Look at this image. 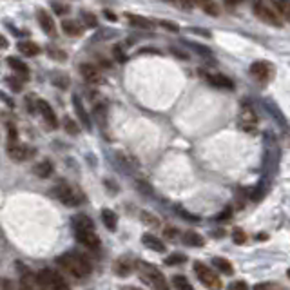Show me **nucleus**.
<instances>
[{"label":"nucleus","instance_id":"f257e3e1","mask_svg":"<svg viewBox=\"0 0 290 290\" xmlns=\"http://www.w3.org/2000/svg\"><path fill=\"white\" fill-rule=\"evenodd\" d=\"M56 263H58L69 276L76 278V280H84V278H87V276L93 272L91 261L87 260L84 254L73 252V250L58 256V258H56Z\"/></svg>","mask_w":290,"mask_h":290},{"label":"nucleus","instance_id":"f03ea898","mask_svg":"<svg viewBox=\"0 0 290 290\" xmlns=\"http://www.w3.org/2000/svg\"><path fill=\"white\" fill-rule=\"evenodd\" d=\"M136 272H138L140 280L144 281L145 285L150 287L152 290H170L169 285H167L165 276L161 274L158 267L150 265L147 261L138 260L136 261Z\"/></svg>","mask_w":290,"mask_h":290},{"label":"nucleus","instance_id":"7ed1b4c3","mask_svg":"<svg viewBox=\"0 0 290 290\" xmlns=\"http://www.w3.org/2000/svg\"><path fill=\"white\" fill-rule=\"evenodd\" d=\"M55 196L64 203L65 207H78L84 203L85 196L76 185H69L65 181H60L58 185L55 187Z\"/></svg>","mask_w":290,"mask_h":290},{"label":"nucleus","instance_id":"20e7f679","mask_svg":"<svg viewBox=\"0 0 290 290\" xmlns=\"http://www.w3.org/2000/svg\"><path fill=\"white\" fill-rule=\"evenodd\" d=\"M36 281H38V289L40 290H71L64 278L51 269L40 270L36 274Z\"/></svg>","mask_w":290,"mask_h":290},{"label":"nucleus","instance_id":"39448f33","mask_svg":"<svg viewBox=\"0 0 290 290\" xmlns=\"http://www.w3.org/2000/svg\"><path fill=\"white\" fill-rule=\"evenodd\" d=\"M194 274L205 289L221 290V287H223V283H221V280L218 278V274H216L214 270L209 269V267L203 265V263H200V261H196L194 263Z\"/></svg>","mask_w":290,"mask_h":290},{"label":"nucleus","instance_id":"423d86ee","mask_svg":"<svg viewBox=\"0 0 290 290\" xmlns=\"http://www.w3.org/2000/svg\"><path fill=\"white\" fill-rule=\"evenodd\" d=\"M254 15L260 18L261 22H265L269 25H274V27H281L283 25V18L278 15V11L274 9V5H269L261 0H256L254 2Z\"/></svg>","mask_w":290,"mask_h":290},{"label":"nucleus","instance_id":"0eeeda50","mask_svg":"<svg viewBox=\"0 0 290 290\" xmlns=\"http://www.w3.org/2000/svg\"><path fill=\"white\" fill-rule=\"evenodd\" d=\"M73 232H75V238L80 245L93 250H96L100 247V238L95 232V229H82V230H73Z\"/></svg>","mask_w":290,"mask_h":290},{"label":"nucleus","instance_id":"6e6552de","mask_svg":"<svg viewBox=\"0 0 290 290\" xmlns=\"http://www.w3.org/2000/svg\"><path fill=\"white\" fill-rule=\"evenodd\" d=\"M272 73H274V69H272V65L269 64V62L265 60H258L254 62V64L250 65V75H252V78L258 82H267L272 78Z\"/></svg>","mask_w":290,"mask_h":290},{"label":"nucleus","instance_id":"1a4fd4ad","mask_svg":"<svg viewBox=\"0 0 290 290\" xmlns=\"http://www.w3.org/2000/svg\"><path fill=\"white\" fill-rule=\"evenodd\" d=\"M7 156L13 161H25L27 158H31V149L18 142H7Z\"/></svg>","mask_w":290,"mask_h":290},{"label":"nucleus","instance_id":"9d476101","mask_svg":"<svg viewBox=\"0 0 290 290\" xmlns=\"http://www.w3.org/2000/svg\"><path fill=\"white\" fill-rule=\"evenodd\" d=\"M240 127H241V131H245V133H256V127H258V116H256V113L250 109V107L241 111Z\"/></svg>","mask_w":290,"mask_h":290},{"label":"nucleus","instance_id":"9b49d317","mask_svg":"<svg viewBox=\"0 0 290 290\" xmlns=\"http://www.w3.org/2000/svg\"><path fill=\"white\" fill-rule=\"evenodd\" d=\"M135 269H136V263H133V258H131V256H122V258H118V260L115 261V265H113L115 274L120 276V278H127Z\"/></svg>","mask_w":290,"mask_h":290},{"label":"nucleus","instance_id":"f8f14e48","mask_svg":"<svg viewBox=\"0 0 290 290\" xmlns=\"http://www.w3.org/2000/svg\"><path fill=\"white\" fill-rule=\"evenodd\" d=\"M36 107H38V111H40V115H42V118H44V122L49 125V129H56V127H58V118H56L53 107H51V105L47 104L45 100L36 102Z\"/></svg>","mask_w":290,"mask_h":290},{"label":"nucleus","instance_id":"ddd939ff","mask_svg":"<svg viewBox=\"0 0 290 290\" xmlns=\"http://www.w3.org/2000/svg\"><path fill=\"white\" fill-rule=\"evenodd\" d=\"M80 73L84 76V80L91 85H98L102 84V73L100 69L93 64H82L80 65Z\"/></svg>","mask_w":290,"mask_h":290},{"label":"nucleus","instance_id":"4468645a","mask_svg":"<svg viewBox=\"0 0 290 290\" xmlns=\"http://www.w3.org/2000/svg\"><path fill=\"white\" fill-rule=\"evenodd\" d=\"M36 18H38V24H40L42 31H44L45 35L53 36L56 33V27H55V20L51 18V15L47 11L44 9H38L36 11Z\"/></svg>","mask_w":290,"mask_h":290},{"label":"nucleus","instance_id":"2eb2a0df","mask_svg":"<svg viewBox=\"0 0 290 290\" xmlns=\"http://www.w3.org/2000/svg\"><path fill=\"white\" fill-rule=\"evenodd\" d=\"M142 243L145 245V249L152 250V252H165V245H163V241L160 238H156L152 234H144L142 236Z\"/></svg>","mask_w":290,"mask_h":290},{"label":"nucleus","instance_id":"dca6fc26","mask_svg":"<svg viewBox=\"0 0 290 290\" xmlns=\"http://www.w3.org/2000/svg\"><path fill=\"white\" fill-rule=\"evenodd\" d=\"M7 65H9L11 69L15 71V75H18L22 80H27L29 78V69H27V65L20 60V58H15V56H9L7 58Z\"/></svg>","mask_w":290,"mask_h":290},{"label":"nucleus","instance_id":"f3484780","mask_svg":"<svg viewBox=\"0 0 290 290\" xmlns=\"http://www.w3.org/2000/svg\"><path fill=\"white\" fill-rule=\"evenodd\" d=\"M270 4L274 5V9L278 11V15L290 24V0H270Z\"/></svg>","mask_w":290,"mask_h":290},{"label":"nucleus","instance_id":"a211bd4d","mask_svg":"<svg viewBox=\"0 0 290 290\" xmlns=\"http://www.w3.org/2000/svg\"><path fill=\"white\" fill-rule=\"evenodd\" d=\"M71 227L73 230H82V229H95V223L89 216L85 214H76L73 220H71Z\"/></svg>","mask_w":290,"mask_h":290},{"label":"nucleus","instance_id":"6ab92c4d","mask_svg":"<svg viewBox=\"0 0 290 290\" xmlns=\"http://www.w3.org/2000/svg\"><path fill=\"white\" fill-rule=\"evenodd\" d=\"M16 49L20 51V55H25V56H36L40 53V47L31 40H20L16 44Z\"/></svg>","mask_w":290,"mask_h":290},{"label":"nucleus","instance_id":"aec40b11","mask_svg":"<svg viewBox=\"0 0 290 290\" xmlns=\"http://www.w3.org/2000/svg\"><path fill=\"white\" fill-rule=\"evenodd\" d=\"M100 218H102V223H104V225L107 227V230L115 232L116 227H118V218H116L115 212H113L111 209H104L100 212Z\"/></svg>","mask_w":290,"mask_h":290},{"label":"nucleus","instance_id":"412c9836","mask_svg":"<svg viewBox=\"0 0 290 290\" xmlns=\"http://www.w3.org/2000/svg\"><path fill=\"white\" fill-rule=\"evenodd\" d=\"M205 78L209 80V84L216 85V87H223V89H234V82L227 78L223 75H205Z\"/></svg>","mask_w":290,"mask_h":290},{"label":"nucleus","instance_id":"4be33fe9","mask_svg":"<svg viewBox=\"0 0 290 290\" xmlns=\"http://www.w3.org/2000/svg\"><path fill=\"white\" fill-rule=\"evenodd\" d=\"M73 105H75L76 115H78V118H80L82 125H84V127H89V125H91V120H89V116H87V111L84 109V104H82L80 96H78V95L73 96Z\"/></svg>","mask_w":290,"mask_h":290},{"label":"nucleus","instance_id":"5701e85b","mask_svg":"<svg viewBox=\"0 0 290 290\" xmlns=\"http://www.w3.org/2000/svg\"><path fill=\"white\" fill-rule=\"evenodd\" d=\"M181 241L189 247H203L205 245V240H203L198 232H194V230H187L185 234H183V238H181Z\"/></svg>","mask_w":290,"mask_h":290},{"label":"nucleus","instance_id":"b1692460","mask_svg":"<svg viewBox=\"0 0 290 290\" xmlns=\"http://www.w3.org/2000/svg\"><path fill=\"white\" fill-rule=\"evenodd\" d=\"M18 290H40L38 289V281H36V276H33L31 272H25L20 278V287Z\"/></svg>","mask_w":290,"mask_h":290},{"label":"nucleus","instance_id":"393cba45","mask_svg":"<svg viewBox=\"0 0 290 290\" xmlns=\"http://www.w3.org/2000/svg\"><path fill=\"white\" fill-rule=\"evenodd\" d=\"M212 265L220 270L221 274H225V276L234 274V267H232V263H230L227 258H212Z\"/></svg>","mask_w":290,"mask_h":290},{"label":"nucleus","instance_id":"a878e982","mask_svg":"<svg viewBox=\"0 0 290 290\" xmlns=\"http://www.w3.org/2000/svg\"><path fill=\"white\" fill-rule=\"evenodd\" d=\"M53 170L55 169H53V163H51L49 160H44L33 167V172H35L38 178H49V176L53 174Z\"/></svg>","mask_w":290,"mask_h":290},{"label":"nucleus","instance_id":"bb28decb","mask_svg":"<svg viewBox=\"0 0 290 290\" xmlns=\"http://www.w3.org/2000/svg\"><path fill=\"white\" fill-rule=\"evenodd\" d=\"M127 22H129L133 27H140V29H150L152 27V22L149 18H144V16H138V15H125Z\"/></svg>","mask_w":290,"mask_h":290},{"label":"nucleus","instance_id":"cd10ccee","mask_svg":"<svg viewBox=\"0 0 290 290\" xmlns=\"http://www.w3.org/2000/svg\"><path fill=\"white\" fill-rule=\"evenodd\" d=\"M62 31L67 36H80L82 35V25L75 20H64L62 22Z\"/></svg>","mask_w":290,"mask_h":290},{"label":"nucleus","instance_id":"c85d7f7f","mask_svg":"<svg viewBox=\"0 0 290 290\" xmlns=\"http://www.w3.org/2000/svg\"><path fill=\"white\" fill-rule=\"evenodd\" d=\"M196 5H200L201 9L207 11L210 16H218V13H220V9H218V5L212 2V0H194Z\"/></svg>","mask_w":290,"mask_h":290},{"label":"nucleus","instance_id":"c756f323","mask_svg":"<svg viewBox=\"0 0 290 290\" xmlns=\"http://www.w3.org/2000/svg\"><path fill=\"white\" fill-rule=\"evenodd\" d=\"M172 287H174L176 290H194V287L190 285L189 280H187L185 276H181V274H178V276L172 278Z\"/></svg>","mask_w":290,"mask_h":290},{"label":"nucleus","instance_id":"7c9ffc66","mask_svg":"<svg viewBox=\"0 0 290 290\" xmlns=\"http://www.w3.org/2000/svg\"><path fill=\"white\" fill-rule=\"evenodd\" d=\"M163 263H165V265H169V267H172V265H181V263H187V256L185 254H180V252H174V254L167 256Z\"/></svg>","mask_w":290,"mask_h":290},{"label":"nucleus","instance_id":"2f4dec72","mask_svg":"<svg viewBox=\"0 0 290 290\" xmlns=\"http://www.w3.org/2000/svg\"><path fill=\"white\" fill-rule=\"evenodd\" d=\"M95 118H96V122L100 125H105V122H107V109H105V105L102 104V105H95Z\"/></svg>","mask_w":290,"mask_h":290},{"label":"nucleus","instance_id":"473e14b6","mask_svg":"<svg viewBox=\"0 0 290 290\" xmlns=\"http://www.w3.org/2000/svg\"><path fill=\"white\" fill-rule=\"evenodd\" d=\"M64 129H65V133H69V135H78V133H80V127H78V124L71 120L69 116H65V118H64Z\"/></svg>","mask_w":290,"mask_h":290},{"label":"nucleus","instance_id":"72a5a7b5","mask_svg":"<svg viewBox=\"0 0 290 290\" xmlns=\"http://www.w3.org/2000/svg\"><path fill=\"white\" fill-rule=\"evenodd\" d=\"M232 241H234L236 245H243V243H247V234L243 232V229L232 230Z\"/></svg>","mask_w":290,"mask_h":290},{"label":"nucleus","instance_id":"f704fd0d","mask_svg":"<svg viewBox=\"0 0 290 290\" xmlns=\"http://www.w3.org/2000/svg\"><path fill=\"white\" fill-rule=\"evenodd\" d=\"M53 84H55L56 87H60V89H67L69 78L65 75H62V73H58V75H53Z\"/></svg>","mask_w":290,"mask_h":290},{"label":"nucleus","instance_id":"c9c22d12","mask_svg":"<svg viewBox=\"0 0 290 290\" xmlns=\"http://www.w3.org/2000/svg\"><path fill=\"white\" fill-rule=\"evenodd\" d=\"M47 53H49V56L53 58V60H60V62H64L65 58H67V55H65L64 51L62 49H56V47H47Z\"/></svg>","mask_w":290,"mask_h":290},{"label":"nucleus","instance_id":"e433bc0d","mask_svg":"<svg viewBox=\"0 0 290 290\" xmlns=\"http://www.w3.org/2000/svg\"><path fill=\"white\" fill-rule=\"evenodd\" d=\"M254 290H285V289L278 285V283H258V285H254Z\"/></svg>","mask_w":290,"mask_h":290},{"label":"nucleus","instance_id":"4c0bfd02","mask_svg":"<svg viewBox=\"0 0 290 290\" xmlns=\"http://www.w3.org/2000/svg\"><path fill=\"white\" fill-rule=\"evenodd\" d=\"M82 20L85 22V25H87V27H96V25H98V20L95 18V15L85 13V11H82Z\"/></svg>","mask_w":290,"mask_h":290},{"label":"nucleus","instance_id":"58836bf2","mask_svg":"<svg viewBox=\"0 0 290 290\" xmlns=\"http://www.w3.org/2000/svg\"><path fill=\"white\" fill-rule=\"evenodd\" d=\"M51 7L55 9V13H58V15H64V13H67L69 11V7L65 4H62V2H56V0H53L51 2Z\"/></svg>","mask_w":290,"mask_h":290},{"label":"nucleus","instance_id":"ea45409f","mask_svg":"<svg viewBox=\"0 0 290 290\" xmlns=\"http://www.w3.org/2000/svg\"><path fill=\"white\" fill-rule=\"evenodd\" d=\"M5 127H7V142H18L16 140V136H18V133H16V125L7 124Z\"/></svg>","mask_w":290,"mask_h":290},{"label":"nucleus","instance_id":"a19ab883","mask_svg":"<svg viewBox=\"0 0 290 290\" xmlns=\"http://www.w3.org/2000/svg\"><path fill=\"white\" fill-rule=\"evenodd\" d=\"M227 290H250V289L245 281H232V283L227 287Z\"/></svg>","mask_w":290,"mask_h":290},{"label":"nucleus","instance_id":"79ce46f5","mask_svg":"<svg viewBox=\"0 0 290 290\" xmlns=\"http://www.w3.org/2000/svg\"><path fill=\"white\" fill-rule=\"evenodd\" d=\"M7 84H9L11 89L16 91V93H18V91H22V82L16 80V78H7Z\"/></svg>","mask_w":290,"mask_h":290},{"label":"nucleus","instance_id":"37998d69","mask_svg":"<svg viewBox=\"0 0 290 290\" xmlns=\"http://www.w3.org/2000/svg\"><path fill=\"white\" fill-rule=\"evenodd\" d=\"M160 25H163L165 29H169V31H180V27H178V24H174V22H167V20H160Z\"/></svg>","mask_w":290,"mask_h":290},{"label":"nucleus","instance_id":"c03bdc74","mask_svg":"<svg viewBox=\"0 0 290 290\" xmlns=\"http://www.w3.org/2000/svg\"><path fill=\"white\" fill-rule=\"evenodd\" d=\"M176 232H178V230H176L174 227H165V229H163V234H165L167 240H174Z\"/></svg>","mask_w":290,"mask_h":290},{"label":"nucleus","instance_id":"a18cd8bd","mask_svg":"<svg viewBox=\"0 0 290 290\" xmlns=\"http://www.w3.org/2000/svg\"><path fill=\"white\" fill-rule=\"evenodd\" d=\"M176 2H178V4H180L183 9H192V7L196 5L194 0H176Z\"/></svg>","mask_w":290,"mask_h":290},{"label":"nucleus","instance_id":"49530a36","mask_svg":"<svg viewBox=\"0 0 290 290\" xmlns=\"http://www.w3.org/2000/svg\"><path fill=\"white\" fill-rule=\"evenodd\" d=\"M230 214H232V209H225L218 218H216V221H227L230 218Z\"/></svg>","mask_w":290,"mask_h":290},{"label":"nucleus","instance_id":"de8ad7c7","mask_svg":"<svg viewBox=\"0 0 290 290\" xmlns=\"http://www.w3.org/2000/svg\"><path fill=\"white\" fill-rule=\"evenodd\" d=\"M142 218H144V221L150 223V225H158V221H154V218H152L149 212H142Z\"/></svg>","mask_w":290,"mask_h":290},{"label":"nucleus","instance_id":"09e8293b","mask_svg":"<svg viewBox=\"0 0 290 290\" xmlns=\"http://www.w3.org/2000/svg\"><path fill=\"white\" fill-rule=\"evenodd\" d=\"M2 290H13V283H11V280H2Z\"/></svg>","mask_w":290,"mask_h":290},{"label":"nucleus","instance_id":"8fccbe9b","mask_svg":"<svg viewBox=\"0 0 290 290\" xmlns=\"http://www.w3.org/2000/svg\"><path fill=\"white\" fill-rule=\"evenodd\" d=\"M243 0H225V4L229 5V7H236V5H240Z\"/></svg>","mask_w":290,"mask_h":290},{"label":"nucleus","instance_id":"3c124183","mask_svg":"<svg viewBox=\"0 0 290 290\" xmlns=\"http://www.w3.org/2000/svg\"><path fill=\"white\" fill-rule=\"evenodd\" d=\"M210 234H212V238H223L225 232H223V230H214V232H210Z\"/></svg>","mask_w":290,"mask_h":290},{"label":"nucleus","instance_id":"603ef678","mask_svg":"<svg viewBox=\"0 0 290 290\" xmlns=\"http://www.w3.org/2000/svg\"><path fill=\"white\" fill-rule=\"evenodd\" d=\"M120 290H142V289H136V287H122Z\"/></svg>","mask_w":290,"mask_h":290},{"label":"nucleus","instance_id":"864d4df0","mask_svg":"<svg viewBox=\"0 0 290 290\" xmlns=\"http://www.w3.org/2000/svg\"><path fill=\"white\" fill-rule=\"evenodd\" d=\"M287 276H289V278H290V269H289V270H287Z\"/></svg>","mask_w":290,"mask_h":290}]
</instances>
